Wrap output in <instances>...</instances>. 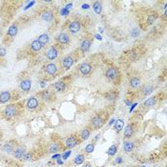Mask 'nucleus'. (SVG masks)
<instances>
[{"label":"nucleus","mask_w":167,"mask_h":167,"mask_svg":"<svg viewBox=\"0 0 167 167\" xmlns=\"http://www.w3.org/2000/svg\"><path fill=\"white\" fill-rule=\"evenodd\" d=\"M153 90H154L153 86L147 85V86H145V87L142 89V94H144V96H149V94H151L153 93Z\"/></svg>","instance_id":"32"},{"label":"nucleus","mask_w":167,"mask_h":167,"mask_svg":"<svg viewBox=\"0 0 167 167\" xmlns=\"http://www.w3.org/2000/svg\"><path fill=\"white\" fill-rule=\"evenodd\" d=\"M94 150V143H89V144H87V146L85 147V152H86L87 154L92 153Z\"/></svg>","instance_id":"35"},{"label":"nucleus","mask_w":167,"mask_h":167,"mask_svg":"<svg viewBox=\"0 0 167 167\" xmlns=\"http://www.w3.org/2000/svg\"><path fill=\"white\" fill-rule=\"evenodd\" d=\"M157 15H149L148 19H147L148 24H153V23H154V22L157 20Z\"/></svg>","instance_id":"36"},{"label":"nucleus","mask_w":167,"mask_h":167,"mask_svg":"<svg viewBox=\"0 0 167 167\" xmlns=\"http://www.w3.org/2000/svg\"><path fill=\"white\" fill-rule=\"evenodd\" d=\"M0 34H1V27H0Z\"/></svg>","instance_id":"41"},{"label":"nucleus","mask_w":167,"mask_h":167,"mask_svg":"<svg viewBox=\"0 0 167 167\" xmlns=\"http://www.w3.org/2000/svg\"><path fill=\"white\" fill-rule=\"evenodd\" d=\"M93 10L94 11V12H96V13L99 15V13H100L101 11H102V4H101V2H99V1L94 2V4H93Z\"/></svg>","instance_id":"28"},{"label":"nucleus","mask_w":167,"mask_h":167,"mask_svg":"<svg viewBox=\"0 0 167 167\" xmlns=\"http://www.w3.org/2000/svg\"><path fill=\"white\" fill-rule=\"evenodd\" d=\"M3 114L6 119H12L13 116H15L17 114H18V108H17V106L15 104H10L5 108Z\"/></svg>","instance_id":"2"},{"label":"nucleus","mask_w":167,"mask_h":167,"mask_svg":"<svg viewBox=\"0 0 167 167\" xmlns=\"http://www.w3.org/2000/svg\"><path fill=\"white\" fill-rule=\"evenodd\" d=\"M25 153H26L25 148L22 146H18L13 150V157L17 160H21L22 157H23V156L25 155Z\"/></svg>","instance_id":"16"},{"label":"nucleus","mask_w":167,"mask_h":167,"mask_svg":"<svg viewBox=\"0 0 167 167\" xmlns=\"http://www.w3.org/2000/svg\"><path fill=\"white\" fill-rule=\"evenodd\" d=\"M13 150H15V149H13V146L12 145L11 143H5V144H4V146H3V151L4 152L8 153V154H11V153L13 152Z\"/></svg>","instance_id":"31"},{"label":"nucleus","mask_w":167,"mask_h":167,"mask_svg":"<svg viewBox=\"0 0 167 167\" xmlns=\"http://www.w3.org/2000/svg\"><path fill=\"white\" fill-rule=\"evenodd\" d=\"M17 31H18V28H17V25L13 24V25H12L10 28L8 29L7 35H9V37H15V35L17 34Z\"/></svg>","instance_id":"22"},{"label":"nucleus","mask_w":167,"mask_h":167,"mask_svg":"<svg viewBox=\"0 0 167 167\" xmlns=\"http://www.w3.org/2000/svg\"><path fill=\"white\" fill-rule=\"evenodd\" d=\"M53 88L56 90V92L58 93H63L67 89V84L64 81H57L53 85Z\"/></svg>","instance_id":"14"},{"label":"nucleus","mask_w":167,"mask_h":167,"mask_svg":"<svg viewBox=\"0 0 167 167\" xmlns=\"http://www.w3.org/2000/svg\"><path fill=\"white\" fill-rule=\"evenodd\" d=\"M37 40H38L39 42H41V44L44 46V45H46V44L49 42V40H50L49 34H41V35H39L38 38H37Z\"/></svg>","instance_id":"29"},{"label":"nucleus","mask_w":167,"mask_h":167,"mask_svg":"<svg viewBox=\"0 0 167 167\" xmlns=\"http://www.w3.org/2000/svg\"><path fill=\"white\" fill-rule=\"evenodd\" d=\"M11 99V93L4 91L0 94V103H6Z\"/></svg>","instance_id":"19"},{"label":"nucleus","mask_w":167,"mask_h":167,"mask_svg":"<svg viewBox=\"0 0 167 167\" xmlns=\"http://www.w3.org/2000/svg\"><path fill=\"white\" fill-rule=\"evenodd\" d=\"M141 167H147V166H141Z\"/></svg>","instance_id":"42"},{"label":"nucleus","mask_w":167,"mask_h":167,"mask_svg":"<svg viewBox=\"0 0 167 167\" xmlns=\"http://www.w3.org/2000/svg\"><path fill=\"white\" fill-rule=\"evenodd\" d=\"M105 75L109 80L116 81L119 76V72L118 68H116V67H110V68L107 69Z\"/></svg>","instance_id":"3"},{"label":"nucleus","mask_w":167,"mask_h":167,"mask_svg":"<svg viewBox=\"0 0 167 167\" xmlns=\"http://www.w3.org/2000/svg\"><path fill=\"white\" fill-rule=\"evenodd\" d=\"M91 132H92V130L90 128H85L82 131H80L79 136H78L80 141H86V139H88L90 135H91Z\"/></svg>","instance_id":"18"},{"label":"nucleus","mask_w":167,"mask_h":167,"mask_svg":"<svg viewBox=\"0 0 167 167\" xmlns=\"http://www.w3.org/2000/svg\"><path fill=\"white\" fill-rule=\"evenodd\" d=\"M91 45H92V40L89 38H85L84 40H82V42L80 43V51L82 53L88 52L90 48H91Z\"/></svg>","instance_id":"13"},{"label":"nucleus","mask_w":167,"mask_h":167,"mask_svg":"<svg viewBox=\"0 0 167 167\" xmlns=\"http://www.w3.org/2000/svg\"><path fill=\"white\" fill-rule=\"evenodd\" d=\"M46 56L49 60H55L58 56V51L55 46H51L46 52Z\"/></svg>","instance_id":"8"},{"label":"nucleus","mask_w":167,"mask_h":167,"mask_svg":"<svg viewBox=\"0 0 167 167\" xmlns=\"http://www.w3.org/2000/svg\"><path fill=\"white\" fill-rule=\"evenodd\" d=\"M41 18H42V20L46 21V22H51L53 19V13L51 11H47V12L42 13Z\"/></svg>","instance_id":"24"},{"label":"nucleus","mask_w":167,"mask_h":167,"mask_svg":"<svg viewBox=\"0 0 167 167\" xmlns=\"http://www.w3.org/2000/svg\"><path fill=\"white\" fill-rule=\"evenodd\" d=\"M134 146H135L134 142L131 141H126L123 143V149H124V151L126 153H131V152H132L133 149H134Z\"/></svg>","instance_id":"20"},{"label":"nucleus","mask_w":167,"mask_h":167,"mask_svg":"<svg viewBox=\"0 0 167 167\" xmlns=\"http://www.w3.org/2000/svg\"><path fill=\"white\" fill-rule=\"evenodd\" d=\"M31 88V81L30 79H23L20 82V89L25 93H28Z\"/></svg>","instance_id":"15"},{"label":"nucleus","mask_w":167,"mask_h":167,"mask_svg":"<svg viewBox=\"0 0 167 167\" xmlns=\"http://www.w3.org/2000/svg\"><path fill=\"white\" fill-rule=\"evenodd\" d=\"M129 84H130V86L132 87V88H134V89L138 88L139 86H141V79L135 76V78H132L130 79Z\"/></svg>","instance_id":"27"},{"label":"nucleus","mask_w":167,"mask_h":167,"mask_svg":"<svg viewBox=\"0 0 167 167\" xmlns=\"http://www.w3.org/2000/svg\"><path fill=\"white\" fill-rule=\"evenodd\" d=\"M116 97H118V93L114 92V91H111L106 94V98L108 100H114V99H116Z\"/></svg>","instance_id":"33"},{"label":"nucleus","mask_w":167,"mask_h":167,"mask_svg":"<svg viewBox=\"0 0 167 167\" xmlns=\"http://www.w3.org/2000/svg\"><path fill=\"white\" fill-rule=\"evenodd\" d=\"M40 97L45 101H52L53 98H55V94H53V92L51 91V90H45V91H42L40 93Z\"/></svg>","instance_id":"11"},{"label":"nucleus","mask_w":167,"mask_h":167,"mask_svg":"<svg viewBox=\"0 0 167 167\" xmlns=\"http://www.w3.org/2000/svg\"><path fill=\"white\" fill-rule=\"evenodd\" d=\"M123 125H124V120L121 119H119L116 120V122L114 124V128H115V130L116 131V132L119 133L123 129Z\"/></svg>","instance_id":"26"},{"label":"nucleus","mask_w":167,"mask_h":167,"mask_svg":"<svg viewBox=\"0 0 167 167\" xmlns=\"http://www.w3.org/2000/svg\"><path fill=\"white\" fill-rule=\"evenodd\" d=\"M116 151H118V146L116 145H112L109 149H108V151H107V154L108 156H114Z\"/></svg>","instance_id":"34"},{"label":"nucleus","mask_w":167,"mask_h":167,"mask_svg":"<svg viewBox=\"0 0 167 167\" xmlns=\"http://www.w3.org/2000/svg\"><path fill=\"white\" fill-rule=\"evenodd\" d=\"M45 72H46L49 75H55L57 72V66L55 63H48V64L45 66Z\"/></svg>","instance_id":"12"},{"label":"nucleus","mask_w":167,"mask_h":167,"mask_svg":"<svg viewBox=\"0 0 167 167\" xmlns=\"http://www.w3.org/2000/svg\"><path fill=\"white\" fill-rule=\"evenodd\" d=\"M106 118H108V115L103 116L102 114H97L91 120V127H90V129L97 130L101 128L106 122Z\"/></svg>","instance_id":"1"},{"label":"nucleus","mask_w":167,"mask_h":167,"mask_svg":"<svg viewBox=\"0 0 167 167\" xmlns=\"http://www.w3.org/2000/svg\"><path fill=\"white\" fill-rule=\"evenodd\" d=\"M75 62V58L72 56H67L62 59V67L64 70H69L73 66Z\"/></svg>","instance_id":"7"},{"label":"nucleus","mask_w":167,"mask_h":167,"mask_svg":"<svg viewBox=\"0 0 167 167\" xmlns=\"http://www.w3.org/2000/svg\"><path fill=\"white\" fill-rule=\"evenodd\" d=\"M24 160H30L31 159V154L30 152H26L25 153V155L23 156V157H22Z\"/></svg>","instance_id":"37"},{"label":"nucleus","mask_w":167,"mask_h":167,"mask_svg":"<svg viewBox=\"0 0 167 167\" xmlns=\"http://www.w3.org/2000/svg\"><path fill=\"white\" fill-rule=\"evenodd\" d=\"M6 53H7L6 48H3V47L0 48V56H4L6 55Z\"/></svg>","instance_id":"38"},{"label":"nucleus","mask_w":167,"mask_h":167,"mask_svg":"<svg viewBox=\"0 0 167 167\" xmlns=\"http://www.w3.org/2000/svg\"><path fill=\"white\" fill-rule=\"evenodd\" d=\"M39 105V102H38V99L35 97H31L28 99V101H27V104L26 107L28 108L29 110L33 111L34 109H37Z\"/></svg>","instance_id":"10"},{"label":"nucleus","mask_w":167,"mask_h":167,"mask_svg":"<svg viewBox=\"0 0 167 167\" xmlns=\"http://www.w3.org/2000/svg\"><path fill=\"white\" fill-rule=\"evenodd\" d=\"M78 70H79L80 74L82 75H88L91 74V72L93 70V67L89 62H84L78 67Z\"/></svg>","instance_id":"6"},{"label":"nucleus","mask_w":167,"mask_h":167,"mask_svg":"<svg viewBox=\"0 0 167 167\" xmlns=\"http://www.w3.org/2000/svg\"><path fill=\"white\" fill-rule=\"evenodd\" d=\"M84 160H85V156L83 154H79V155H78L74 159V162H75V164H78V165L82 164L83 162H84Z\"/></svg>","instance_id":"30"},{"label":"nucleus","mask_w":167,"mask_h":167,"mask_svg":"<svg viewBox=\"0 0 167 167\" xmlns=\"http://www.w3.org/2000/svg\"><path fill=\"white\" fill-rule=\"evenodd\" d=\"M69 31L71 34H78V31L81 30V24L80 22L78 20H75V21H72L71 23L69 24Z\"/></svg>","instance_id":"9"},{"label":"nucleus","mask_w":167,"mask_h":167,"mask_svg":"<svg viewBox=\"0 0 167 167\" xmlns=\"http://www.w3.org/2000/svg\"><path fill=\"white\" fill-rule=\"evenodd\" d=\"M80 138L78 137V136H71L69 137L68 138L66 139L65 141V147L66 148H69V149H72L75 147L76 145H78L80 143Z\"/></svg>","instance_id":"4"},{"label":"nucleus","mask_w":167,"mask_h":167,"mask_svg":"<svg viewBox=\"0 0 167 167\" xmlns=\"http://www.w3.org/2000/svg\"><path fill=\"white\" fill-rule=\"evenodd\" d=\"M60 150V146H59V143L57 142H52L49 144L48 146V151L49 153H56L57 151Z\"/></svg>","instance_id":"23"},{"label":"nucleus","mask_w":167,"mask_h":167,"mask_svg":"<svg viewBox=\"0 0 167 167\" xmlns=\"http://www.w3.org/2000/svg\"><path fill=\"white\" fill-rule=\"evenodd\" d=\"M135 133V127L133 124H128L127 126L125 127L124 129V132H123V136L125 138H130L131 137L133 136Z\"/></svg>","instance_id":"17"},{"label":"nucleus","mask_w":167,"mask_h":167,"mask_svg":"<svg viewBox=\"0 0 167 167\" xmlns=\"http://www.w3.org/2000/svg\"><path fill=\"white\" fill-rule=\"evenodd\" d=\"M123 161V159L121 157H116V160H115L116 163H121V162Z\"/></svg>","instance_id":"39"},{"label":"nucleus","mask_w":167,"mask_h":167,"mask_svg":"<svg viewBox=\"0 0 167 167\" xmlns=\"http://www.w3.org/2000/svg\"><path fill=\"white\" fill-rule=\"evenodd\" d=\"M42 47H43V45L41 44V42H39L37 39L34 40V41L31 42V50H33L34 52L40 51V50L42 49Z\"/></svg>","instance_id":"21"},{"label":"nucleus","mask_w":167,"mask_h":167,"mask_svg":"<svg viewBox=\"0 0 167 167\" xmlns=\"http://www.w3.org/2000/svg\"><path fill=\"white\" fill-rule=\"evenodd\" d=\"M84 167H93V166L90 162H86V163H84Z\"/></svg>","instance_id":"40"},{"label":"nucleus","mask_w":167,"mask_h":167,"mask_svg":"<svg viewBox=\"0 0 167 167\" xmlns=\"http://www.w3.org/2000/svg\"><path fill=\"white\" fill-rule=\"evenodd\" d=\"M156 103H157V97H153L146 99V100L144 101L143 105L145 107L150 108V107H154L156 105Z\"/></svg>","instance_id":"25"},{"label":"nucleus","mask_w":167,"mask_h":167,"mask_svg":"<svg viewBox=\"0 0 167 167\" xmlns=\"http://www.w3.org/2000/svg\"><path fill=\"white\" fill-rule=\"evenodd\" d=\"M56 41L59 43V44H62V45H68L70 42H71V37L68 34L66 33H60L56 35Z\"/></svg>","instance_id":"5"}]
</instances>
